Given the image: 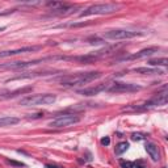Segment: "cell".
<instances>
[{
  "mask_svg": "<svg viewBox=\"0 0 168 168\" xmlns=\"http://www.w3.org/2000/svg\"><path fill=\"white\" fill-rule=\"evenodd\" d=\"M20 122V120L17 117H11V116H7V117H1L0 118V127L3 126H12V125H16Z\"/></svg>",
  "mask_w": 168,
  "mask_h": 168,
  "instance_id": "9a60e30c",
  "label": "cell"
},
{
  "mask_svg": "<svg viewBox=\"0 0 168 168\" xmlns=\"http://www.w3.org/2000/svg\"><path fill=\"white\" fill-rule=\"evenodd\" d=\"M129 148V143L127 142H120L118 145L116 146V150H114V152H116V155H122L124 152H126Z\"/></svg>",
  "mask_w": 168,
  "mask_h": 168,
  "instance_id": "e0dca14e",
  "label": "cell"
},
{
  "mask_svg": "<svg viewBox=\"0 0 168 168\" xmlns=\"http://www.w3.org/2000/svg\"><path fill=\"white\" fill-rule=\"evenodd\" d=\"M55 57L53 58H43V59H37V61H29V62H12V63H4L0 64V70H24L28 68L30 66H34V64H38L40 62H45V61H50L54 59Z\"/></svg>",
  "mask_w": 168,
  "mask_h": 168,
  "instance_id": "52a82bcc",
  "label": "cell"
},
{
  "mask_svg": "<svg viewBox=\"0 0 168 168\" xmlns=\"http://www.w3.org/2000/svg\"><path fill=\"white\" fill-rule=\"evenodd\" d=\"M138 36V33L131 32V30H126V29H112L108 30L103 34L104 38H108V40H130V38H134Z\"/></svg>",
  "mask_w": 168,
  "mask_h": 168,
  "instance_id": "8992f818",
  "label": "cell"
},
{
  "mask_svg": "<svg viewBox=\"0 0 168 168\" xmlns=\"http://www.w3.org/2000/svg\"><path fill=\"white\" fill-rule=\"evenodd\" d=\"M121 168H134V163L133 162H126V160H120Z\"/></svg>",
  "mask_w": 168,
  "mask_h": 168,
  "instance_id": "d6986e66",
  "label": "cell"
},
{
  "mask_svg": "<svg viewBox=\"0 0 168 168\" xmlns=\"http://www.w3.org/2000/svg\"><path fill=\"white\" fill-rule=\"evenodd\" d=\"M29 91H32V87H25V88L17 89V91H15V92H9L8 95H0V100H3V99H11V97L17 96L19 93H26V92H29Z\"/></svg>",
  "mask_w": 168,
  "mask_h": 168,
  "instance_id": "2e32d148",
  "label": "cell"
},
{
  "mask_svg": "<svg viewBox=\"0 0 168 168\" xmlns=\"http://www.w3.org/2000/svg\"><path fill=\"white\" fill-rule=\"evenodd\" d=\"M131 139L133 141H142V139H145V135L141 133H134L131 134Z\"/></svg>",
  "mask_w": 168,
  "mask_h": 168,
  "instance_id": "ffe728a7",
  "label": "cell"
},
{
  "mask_svg": "<svg viewBox=\"0 0 168 168\" xmlns=\"http://www.w3.org/2000/svg\"><path fill=\"white\" fill-rule=\"evenodd\" d=\"M147 106L145 104H134V105H126L121 109L122 112H127V113H134V112H145L147 110Z\"/></svg>",
  "mask_w": 168,
  "mask_h": 168,
  "instance_id": "5bb4252c",
  "label": "cell"
},
{
  "mask_svg": "<svg viewBox=\"0 0 168 168\" xmlns=\"http://www.w3.org/2000/svg\"><path fill=\"white\" fill-rule=\"evenodd\" d=\"M8 163L12 164V166H16V167H25L24 163H20V162H15V160H11V159H8Z\"/></svg>",
  "mask_w": 168,
  "mask_h": 168,
  "instance_id": "44dd1931",
  "label": "cell"
},
{
  "mask_svg": "<svg viewBox=\"0 0 168 168\" xmlns=\"http://www.w3.org/2000/svg\"><path fill=\"white\" fill-rule=\"evenodd\" d=\"M145 148H146L148 156H150L154 162L160 160V151H159V147L156 146L155 143H152V142H147V143L145 145Z\"/></svg>",
  "mask_w": 168,
  "mask_h": 168,
  "instance_id": "8fae6325",
  "label": "cell"
},
{
  "mask_svg": "<svg viewBox=\"0 0 168 168\" xmlns=\"http://www.w3.org/2000/svg\"><path fill=\"white\" fill-rule=\"evenodd\" d=\"M57 96L53 93H40V95H28L20 100L22 106H37V105H50L55 103Z\"/></svg>",
  "mask_w": 168,
  "mask_h": 168,
  "instance_id": "7a4b0ae2",
  "label": "cell"
},
{
  "mask_svg": "<svg viewBox=\"0 0 168 168\" xmlns=\"http://www.w3.org/2000/svg\"><path fill=\"white\" fill-rule=\"evenodd\" d=\"M80 122V117L78 114H61L57 116L53 121H50L49 126L51 127H67Z\"/></svg>",
  "mask_w": 168,
  "mask_h": 168,
  "instance_id": "5b68a950",
  "label": "cell"
},
{
  "mask_svg": "<svg viewBox=\"0 0 168 168\" xmlns=\"http://www.w3.org/2000/svg\"><path fill=\"white\" fill-rule=\"evenodd\" d=\"M101 76V72L99 71H92V72H79V74L74 75H64L62 78H58L57 82L61 85L66 87H74V85H82V84L91 83L93 80L99 79Z\"/></svg>",
  "mask_w": 168,
  "mask_h": 168,
  "instance_id": "6da1fadb",
  "label": "cell"
},
{
  "mask_svg": "<svg viewBox=\"0 0 168 168\" xmlns=\"http://www.w3.org/2000/svg\"><path fill=\"white\" fill-rule=\"evenodd\" d=\"M141 89H142V87L137 85V84L114 82V83L109 84L105 91L109 92V93H125V92H137V91H141Z\"/></svg>",
  "mask_w": 168,
  "mask_h": 168,
  "instance_id": "277c9868",
  "label": "cell"
},
{
  "mask_svg": "<svg viewBox=\"0 0 168 168\" xmlns=\"http://www.w3.org/2000/svg\"><path fill=\"white\" fill-rule=\"evenodd\" d=\"M45 168H61V167H57V166H51V164H46Z\"/></svg>",
  "mask_w": 168,
  "mask_h": 168,
  "instance_id": "cb8c5ba5",
  "label": "cell"
},
{
  "mask_svg": "<svg viewBox=\"0 0 168 168\" xmlns=\"http://www.w3.org/2000/svg\"><path fill=\"white\" fill-rule=\"evenodd\" d=\"M108 84H97V85H92L88 87V88H84V89H79L78 93L83 95V96H95V95H99L100 92L105 91Z\"/></svg>",
  "mask_w": 168,
  "mask_h": 168,
  "instance_id": "30bf717a",
  "label": "cell"
},
{
  "mask_svg": "<svg viewBox=\"0 0 168 168\" xmlns=\"http://www.w3.org/2000/svg\"><path fill=\"white\" fill-rule=\"evenodd\" d=\"M134 72H137V74H142V75H152V74L163 75L164 74V72L160 71V70L150 68V67H138V68H134Z\"/></svg>",
  "mask_w": 168,
  "mask_h": 168,
  "instance_id": "4fadbf2b",
  "label": "cell"
},
{
  "mask_svg": "<svg viewBox=\"0 0 168 168\" xmlns=\"http://www.w3.org/2000/svg\"><path fill=\"white\" fill-rule=\"evenodd\" d=\"M162 168H166V167H162Z\"/></svg>",
  "mask_w": 168,
  "mask_h": 168,
  "instance_id": "484cf974",
  "label": "cell"
},
{
  "mask_svg": "<svg viewBox=\"0 0 168 168\" xmlns=\"http://www.w3.org/2000/svg\"><path fill=\"white\" fill-rule=\"evenodd\" d=\"M148 64L154 67H158V66H167L168 64V59L167 58H159V59H150L148 61Z\"/></svg>",
  "mask_w": 168,
  "mask_h": 168,
  "instance_id": "ac0fdd59",
  "label": "cell"
},
{
  "mask_svg": "<svg viewBox=\"0 0 168 168\" xmlns=\"http://www.w3.org/2000/svg\"><path fill=\"white\" fill-rule=\"evenodd\" d=\"M101 145L103 146H109V145H110V138H109V137H104V138L101 139Z\"/></svg>",
  "mask_w": 168,
  "mask_h": 168,
  "instance_id": "7402d4cb",
  "label": "cell"
},
{
  "mask_svg": "<svg viewBox=\"0 0 168 168\" xmlns=\"http://www.w3.org/2000/svg\"><path fill=\"white\" fill-rule=\"evenodd\" d=\"M41 49V46H25L21 49H15V50H5V51H0V58H8L12 55H17V54H24V53H33V51H38Z\"/></svg>",
  "mask_w": 168,
  "mask_h": 168,
  "instance_id": "ba28073f",
  "label": "cell"
},
{
  "mask_svg": "<svg viewBox=\"0 0 168 168\" xmlns=\"http://www.w3.org/2000/svg\"><path fill=\"white\" fill-rule=\"evenodd\" d=\"M3 30H5V26H0V32H3Z\"/></svg>",
  "mask_w": 168,
  "mask_h": 168,
  "instance_id": "d4e9b609",
  "label": "cell"
},
{
  "mask_svg": "<svg viewBox=\"0 0 168 168\" xmlns=\"http://www.w3.org/2000/svg\"><path fill=\"white\" fill-rule=\"evenodd\" d=\"M166 104H167V89L164 88L163 92L156 93L155 96H154L151 100H148L145 105L150 109L151 106H162V105H166Z\"/></svg>",
  "mask_w": 168,
  "mask_h": 168,
  "instance_id": "9c48e42d",
  "label": "cell"
},
{
  "mask_svg": "<svg viewBox=\"0 0 168 168\" xmlns=\"http://www.w3.org/2000/svg\"><path fill=\"white\" fill-rule=\"evenodd\" d=\"M120 9V7L113 3H103V4H95L88 7L87 9H84L80 13V17L84 16H92V15H109V13L117 12Z\"/></svg>",
  "mask_w": 168,
  "mask_h": 168,
  "instance_id": "3957f363",
  "label": "cell"
},
{
  "mask_svg": "<svg viewBox=\"0 0 168 168\" xmlns=\"http://www.w3.org/2000/svg\"><path fill=\"white\" fill-rule=\"evenodd\" d=\"M158 50H159L158 47H147V49H143V50H141V51L127 57L126 59H142V58H147V57H150V55L158 53Z\"/></svg>",
  "mask_w": 168,
  "mask_h": 168,
  "instance_id": "7c38bea8",
  "label": "cell"
},
{
  "mask_svg": "<svg viewBox=\"0 0 168 168\" xmlns=\"http://www.w3.org/2000/svg\"><path fill=\"white\" fill-rule=\"evenodd\" d=\"M85 25H89V22H79V24H71L70 26H71V28H79V26H85Z\"/></svg>",
  "mask_w": 168,
  "mask_h": 168,
  "instance_id": "603a6c76",
  "label": "cell"
}]
</instances>
